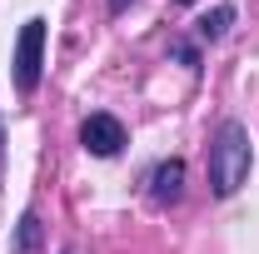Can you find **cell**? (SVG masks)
I'll return each mask as SVG.
<instances>
[{"mask_svg":"<svg viewBox=\"0 0 259 254\" xmlns=\"http://www.w3.org/2000/svg\"><path fill=\"white\" fill-rule=\"evenodd\" d=\"M249 164H254V150H249V130L239 120H225L214 145H209V185L220 199L239 194V185L249 180Z\"/></svg>","mask_w":259,"mask_h":254,"instance_id":"obj_1","label":"cell"},{"mask_svg":"<svg viewBox=\"0 0 259 254\" xmlns=\"http://www.w3.org/2000/svg\"><path fill=\"white\" fill-rule=\"evenodd\" d=\"M40 70H45V20L35 15L20 25V40H15V90L20 95H35Z\"/></svg>","mask_w":259,"mask_h":254,"instance_id":"obj_2","label":"cell"},{"mask_svg":"<svg viewBox=\"0 0 259 254\" xmlns=\"http://www.w3.org/2000/svg\"><path fill=\"white\" fill-rule=\"evenodd\" d=\"M80 145H85L90 155L110 159V155H120V150H125V125H120L115 115H90V120L80 125Z\"/></svg>","mask_w":259,"mask_h":254,"instance_id":"obj_3","label":"cell"},{"mask_svg":"<svg viewBox=\"0 0 259 254\" xmlns=\"http://www.w3.org/2000/svg\"><path fill=\"white\" fill-rule=\"evenodd\" d=\"M180 194H185V159L155 164V175H150V199H155V204H175Z\"/></svg>","mask_w":259,"mask_h":254,"instance_id":"obj_4","label":"cell"},{"mask_svg":"<svg viewBox=\"0 0 259 254\" xmlns=\"http://www.w3.org/2000/svg\"><path fill=\"white\" fill-rule=\"evenodd\" d=\"M229 25H234V5H214L209 15H199V40H220V35H229Z\"/></svg>","mask_w":259,"mask_h":254,"instance_id":"obj_5","label":"cell"},{"mask_svg":"<svg viewBox=\"0 0 259 254\" xmlns=\"http://www.w3.org/2000/svg\"><path fill=\"white\" fill-rule=\"evenodd\" d=\"M40 244V220L35 215H20V234H15V254H25Z\"/></svg>","mask_w":259,"mask_h":254,"instance_id":"obj_6","label":"cell"},{"mask_svg":"<svg viewBox=\"0 0 259 254\" xmlns=\"http://www.w3.org/2000/svg\"><path fill=\"white\" fill-rule=\"evenodd\" d=\"M175 55L190 65V70H199V55H194V45H185V40H175Z\"/></svg>","mask_w":259,"mask_h":254,"instance_id":"obj_7","label":"cell"},{"mask_svg":"<svg viewBox=\"0 0 259 254\" xmlns=\"http://www.w3.org/2000/svg\"><path fill=\"white\" fill-rule=\"evenodd\" d=\"M125 5L130 0H110V15H125Z\"/></svg>","mask_w":259,"mask_h":254,"instance_id":"obj_8","label":"cell"},{"mask_svg":"<svg viewBox=\"0 0 259 254\" xmlns=\"http://www.w3.org/2000/svg\"><path fill=\"white\" fill-rule=\"evenodd\" d=\"M0 164H5V125H0Z\"/></svg>","mask_w":259,"mask_h":254,"instance_id":"obj_9","label":"cell"},{"mask_svg":"<svg viewBox=\"0 0 259 254\" xmlns=\"http://www.w3.org/2000/svg\"><path fill=\"white\" fill-rule=\"evenodd\" d=\"M175 5H194V0H175Z\"/></svg>","mask_w":259,"mask_h":254,"instance_id":"obj_10","label":"cell"}]
</instances>
